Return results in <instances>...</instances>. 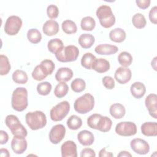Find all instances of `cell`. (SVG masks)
I'll return each instance as SVG.
<instances>
[{"label":"cell","instance_id":"30","mask_svg":"<svg viewBox=\"0 0 157 157\" xmlns=\"http://www.w3.org/2000/svg\"><path fill=\"white\" fill-rule=\"evenodd\" d=\"M118 61L121 66L128 67L132 64V56L129 52H122L118 56Z\"/></svg>","mask_w":157,"mask_h":157},{"label":"cell","instance_id":"32","mask_svg":"<svg viewBox=\"0 0 157 157\" xmlns=\"http://www.w3.org/2000/svg\"><path fill=\"white\" fill-rule=\"evenodd\" d=\"M27 38L31 43L36 44L41 41L42 34L38 29L36 28H31L27 32Z\"/></svg>","mask_w":157,"mask_h":157},{"label":"cell","instance_id":"29","mask_svg":"<svg viewBox=\"0 0 157 157\" xmlns=\"http://www.w3.org/2000/svg\"><path fill=\"white\" fill-rule=\"evenodd\" d=\"M96 26V21L91 17H83L81 20L80 26L82 30L91 31L93 30Z\"/></svg>","mask_w":157,"mask_h":157},{"label":"cell","instance_id":"50","mask_svg":"<svg viewBox=\"0 0 157 157\" xmlns=\"http://www.w3.org/2000/svg\"><path fill=\"white\" fill-rule=\"evenodd\" d=\"M0 155L2 157H9L10 156V153L9 151L6 148H1L0 150Z\"/></svg>","mask_w":157,"mask_h":157},{"label":"cell","instance_id":"1","mask_svg":"<svg viewBox=\"0 0 157 157\" xmlns=\"http://www.w3.org/2000/svg\"><path fill=\"white\" fill-rule=\"evenodd\" d=\"M11 105L13 110L22 112L26 109L28 105V91L24 87H17L12 94Z\"/></svg>","mask_w":157,"mask_h":157},{"label":"cell","instance_id":"8","mask_svg":"<svg viewBox=\"0 0 157 157\" xmlns=\"http://www.w3.org/2000/svg\"><path fill=\"white\" fill-rule=\"evenodd\" d=\"M115 132L121 136H134L137 133V126L131 121H121L116 125Z\"/></svg>","mask_w":157,"mask_h":157},{"label":"cell","instance_id":"26","mask_svg":"<svg viewBox=\"0 0 157 157\" xmlns=\"http://www.w3.org/2000/svg\"><path fill=\"white\" fill-rule=\"evenodd\" d=\"M112 125V121L110 118H109L108 117L101 115L98 123L97 130H99L102 132H106L110 130Z\"/></svg>","mask_w":157,"mask_h":157},{"label":"cell","instance_id":"27","mask_svg":"<svg viewBox=\"0 0 157 157\" xmlns=\"http://www.w3.org/2000/svg\"><path fill=\"white\" fill-rule=\"evenodd\" d=\"M64 47L63 41L58 39L55 38L50 40L47 44V48L49 52L53 54H56Z\"/></svg>","mask_w":157,"mask_h":157},{"label":"cell","instance_id":"25","mask_svg":"<svg viewBox=\"0 0 157 157\" xmlns=\"http://www.w3.org/2000/svg\"><path fill=\"white\" fill-rule=\"evenodd\" d=\"M78 44L83 48H90L94 43V37L91 34H82L78 39Z\"/></svg>","mask_w":157,"mask_h":157},{"label":"cell","instance_id":"2","mask_svg":"<svg viewBox=\"0 0 157 157\" xmlns=\"http://www.w3.org/2000/svg\"><path fill=\"white\" fill-rule=\"evenodd\" d=\"M26 123L32 130H37L45 126L47 118L45 114L40 110L28 112L25 115Z\"/></svg>","mask_w":157,"mask_h":157},{"label":"cell","instance_id":"12","mask_svg":"<svg viewBox=\"0 0 157 157\" xmlns=\"http://www.w3.org/2000/svg\"><path fill=\"white\" fill-rule=\"evenodd\" d=\"M27 146L25 137L13 136L11 142V148L15 153L18 155L23 153L26 150Z\"/></svg>","mask_w":157,"mask_h":157},{"label":"cell","instance_id":"16","mask_svg":"<svg viewBox=\"0 0 157 157\" xmlns=\"http://www.w3.org/2000/svg\"><path fill=\"white\" fill-rule=\"evenodd\" d=\"M77 139L78 142L83 146L91 145L94 141L93 134L88 130L80 131L77 134Z\"/></svg>","mask_w":157,"mask_h":157},{"label":"cell","instance_id":"35","mask_svg":"<svg viewBox=\"0 0 157 157\" xmlns=\"http://www.w3.org/2000/svg\"><path fill=\"white\" fill-rule=\"evenodd\" d=\"M132 23L136 28L142 29L146 26L147 21L144 15L140 13H137L133 15Z\"/></svg>","mask_w":157,"mask_h":157},{"label":"cell","instance_id":"33","mask_svg":"<svg viewBox=\"0 0 157 157\" xmlns=\"http://www.w3.org/2000/svg\"><path fill=\"white\" fill-rule=\"evenodd\" d=\"M96 59V56L91 53H85L81 59V65L87 69H92V66Z\"/></svg>","mask_w":157,"mask_h":157},{"label":"cell","instance_id":"20","mask_svg":"<svg viewBox=\"0 0 157 157\" xmlns=\"http://www.w3.org/2000/svg\"><path fill=\"white\" fill-rule=\"evenodd\" d=\"M130 91L133 97L136 99H140L145 95L146 88L143 83L136 82L131 85Z\"/></svg>","mask_w":157,"mask_h":157},{"label":"cell","instance_id":"9","mask_svg":"<svg viewBox=\"0 0 157 157\" xmlns=\"http://www.w3.org/2000/svg\"><path fill=\"white\" fill-rule=\"evenodd\" d=\"M66 128L64 125L58 124L53 126L49 132V139L52 144H58L64 137Z\"/></svg>","mask_w":157,"mask_h":157},{"label":"cell","instance_id":"39","mask_svg":"<svg viewBox=\"0 0 157 157\" xmlns=\"http://www.w3.org/2000/svg\"><path fill=\"white\" fill-rule=\"evenodd\" d=\"M71 87L72 90L74 92L80 93L85 89L86 83L84 80L80 78H77L71 82Z\"/></svg>","mask_w":157,"mask_h":157},{"label":"cell","instance_id":"18","mask_svg":"<svg viewBox=\"0 0 157 157\" xmlns=\"http://www.w3.org/2000/svg\"><path fill=\"white\" fill-rule=\"evenodd\" d=\"M55 78L58 82H66L73 77V71L69 67H61L55 74Z\"/></svg>","mask_w":157,"mask_h":157},{"label":"cell","instance_id":"21","mask_svg":"<svg viewBox=\"0 0 157 157\" xmlns=\"http://www.w3.org/2000/svg\"><path fill=\"white\" fill-rule=\"evenodd\" d=\"M110 69V63L109 61L104 58L96 59L94 61L92 69L94 70L98 73H104L108 71Z\"/></svg>","mask_w":157,"mask_h":157},{"label":"cell","instance_id":"40","mask_svg":"<svg viewBox=\"0 0 157 157\" xmlns=\"http://www.w3.org/2000/svg\"><path fill=\"white\" fill-rule=\"evenodd\" d=\"M52 85L48 82H43L39 83L37 86V93L42 96L48 95L52 90Z\"/></svg>","mask_w":157,"mask_h":157},{"label":"cell","instance_id":"6","mask_svg":"<svg viewBox=\"0 0 157 157\" xmlns=\"http://www.w3.org/2000/svg\"><path fill=\"white\" fill-rule=\"evenodd\" d=\"M70 110V104L67 101H62L53 107L50 112V118L53 121H59L63 120Z\"/></svg>","mask_w":157,"mask_h":157},{"label":"cell","instance_id":"10","mask_svg":"<svg viewBox=\"0 0 157 157\" xmlns=\"http://www.w3.org/2000/svg\"><path fill=\"white\" fill-rule=\"evenodd\" d=\"M131 149L139 155H146L150 151L149 144L144 139L136 138L132 139L130 142Z\"/></svg>","mask_w":157,"mask_h":157},{"label":"cell","instance_id":"34","mask_svg":"<svg viewBox=\"0 0 157 157\" xmlns=\"http://www.w3.org/2000/svg\"><path fill=\"white\" fill-rule=\"evenodd\" d=\"M61 26L63 31L67 34H74L77 31V27L75 23L71 20H66L63 21Z\"/></svg>","mask_w":157,"mask_h":157},{"label":"cell","instance_id":"13","mask_svg":"<svg viewBox=\"0 0 157 157\" xmlns=\"http://www.w3.org/2000/svg\"><path fill=\"white\" fill-rule=\"evenodd\" d=\"M62 157H77V145L72 140L64 142L61 147Z\"/></svg>","mask_w":157,"mask_h":157},{"label":"cell","instance_id":"17","mask_svg":"<svg viewBox=\"0 0 157 157\" xmlns=\"http://www.w3.org/2000/svg\"><path fill=\"white\" fill-rule=\"evenodd\" d=\"M94 51L99 55H111L116 53L118 51V48L116 45L104 44L97 45L94 48Z\"/></svg>","mask_w":157,"mask_h":157},{"label":"cell","instance_id":"23","mask_svg":"<svg viewBox=\"0 0 157 157\" xmlns=\"http://www.w3.org/2000/svg\"><path fill=\"white\" fill-rule=\"evenodd\" d=\"M13 136L26 137L28 135V132L25 126L20 123V120L16 121L9 127Z\"/></svg>","mask_w":157,"mask_h":157},{"label":"cell","instance_id":"31","mask_svg":"<svg viewBox=\"0 0 157 157\" xmlns=\"http://www.w3.org/2000/svg\"><path fill=\"white\" fill-rule=\"evenodd\" d=\"M67 126L71 130H77L82 125V119L75 115H71L67 120Z\"/></svg>","mask_w":157,"mask_h":157},{"label":"cell","instance_id":"15","mask_svg":"<svg viewBox=\"0 0 157 157\" xmlns=\"http://www.w3.org/2000/svg\"><path fill=\"white\" fill-rule=\"evenodd\" d=\"M59 29L58 22L54 20H49L43 25L42 31L46 36H52L56 35Z\"/></svg>","mask_w":157,"mask_h":157},{"label":"cell","instance_id":"52","mask_svg":"<svg viewBox=\"0 0 157 157\" xmlns=\"http://www.w3.org/2000/svg\"><path fill=\"white\" fill-rule=\"evenodd\" d=\"M156 58L157 57L155 56L153 58V59L151 61V64L152 67L154 69L155 71H156Z\"/></svg>","mask_w":157,"mask_h":157},{"label":"cell","instance_id":"5","mask_svg":"<svg viewBox=\"0 0 157 157\" xmlns=\"http://www.w3.org/2000/svg\"><path fill=\"white\" fill-rule=\"evenodd\" d=\"M79 55L78 48L73 45L64 47L58 53L55 54L58 61L62 63L72 62L77 60Z\"/></svg>","mask_w":157,"mask_h":157},{"label":"cell","instance_id":"24","mask_svg":"<svg viewBox=\"0 0 157 157\" xmlns=\"http://www.w3.org/2000/svg\"><path fill=\"white\" fill-rule=\"evenodd\" d=\"M126 37L125 31L120 28H116L111 30L109 33V38L114 42L121 43L125 40Z\"/></svg>","mask_w":157,"mask_h":157},{"label":"cell","instance_id":"28","mask_svg":"<svg viewBox=\"0 0 157 157\" xmlns=\"http://www.w3.org/2000/svg\"><path fill=\"white\" fill-rule=\"evenodd\" d=\"M13 81L18 84H25L28 80V75L23 70L17 69L12 74Z\"/></svg>","mask_w":157,"mask_h":157},{"label":"cell","instance_id":"37","mask_svg":"<svg viewBox=\"0 0 157 157\" xmlns=\"http://www.w3.org/2000/svg\"><path fill=\"white\" fill-rule=\"evenodd\" d=\"M0 74L1 75H7L10 70L11 66L8 58L4 55H0Z\"/></svg>","mask_w":157,"mask_h":157},{"label":"cell","instance_id":"46","mask_svg":"<svg viewBox=\"0 0 157 157\" xmlns=\"http://www.w3.org/2000/svg\"><path fill=\"white\" fill-rule=\"evenodd\" d=\"M80 156L81 157H85V156H91V157H95L96 153L94 150L90 148H83L81 153H80Z\"/></svg>","mask_w":157,"mask_h":157},{"label":"cell","instance_id":"42","mask_svg":"<svg viewBox=\"0 0 157 157\" xmlns=\"http://www.w3.org/2000/svg\"><path fill=\"white\" fill-rule=\"evenodd\" d=\"M101 115L98 113H93L87 119L88 126L92 129H97L98 123Z\"/></svg>","mask_w":157,"mask_h":157},{"label":"cell","instance_id":"4","mask_svg":"<svg viewBox=\"0 0 157 157\" xmlns=\"http://www.w3.org/2000/svg\"><path fill=\"white\" fill-rule=\"evenodd\" d=\"M94 106V98L90 93H86L78 98L74 102L75 110L80 114L86 113L93 110Z\"/></svg>","mask_w":157,"mask_h":157},{"label":"cell","instance_id":"19","mask_svg":"<svg viewBox=\"0 0 157 157\" xmlns=\"http://www.w3.org/2000/svg\"><path fill=\"white\" fill-rule=\"evenodd\" d=\"M142 133L148 137H155L157 136V123L156 122H145L140 127Z\"/></svg>","mask_w":157,"mask_h":157},{"label":"cell","instance_id":"7","mask_svg":"<svg viewBox=\"0 0 157 157\" xmlns=\"http://www.w3.org/2000/svg\"><path fill=\"white\" fill-rule=\"evenodd\" d=\"M22 26V20L17 15H11L7 18L5 23L4 29L5 33L9 36L18 34Z\"/></svg>","mask_w":157,"mask_h":157},{"label":"cell","instance_id":"22","mask_svg":"<svg viewBox=\"0 0 157 157\" xmlns=\"http://www.w3.org/2000/svg\"><path fill=\"white\" fill-rule=\"evenodd\" d=\"M109 112L113 118L115 119H120L124 116L126 109L124 106L121 104L115 103L110 105Z\"/></svg>","mask_w":157,"mask_h":157},{"label":"cell","instance_id":"3","mask_svg":"<svg viewBox=\"0 0 157 157\" xmlns=\"http://www.w3.org/2000/svg\"><path fill=\"white\" fill-rule=\"evenodd\" d=\"M101 25L105 28L112 27L115 23V17L110 6L102 5L99 6L96 12Z\"/></svg>","mask_w":157,"mask_h":157},{"label":"cell","instance_id":"44","mask_svg":"<svg viewBox=\"0 0 157 157\" xmlns=\"http://www.w3.org/2000/svg\"><path fill=\"white\" fill-rule=\"evenodd\" d=\"M103 85L108 90H112L115 87V81L110 76H105L102 79Z\"/></svg>","mask_w":157,"mask_h":157},{"label":"cell","instance_id":"41","mask_svg":"<svg viewBox=\"0 0 157 157\" xmlns=\"http://www.w3.org/2000/svg\"><path fill=\"white\" fill-rule=\"evenodd\" d=\"M32 77L34 80L37 81H41L45 79L47 77V75L44 72L40 65L39 64L34 67L32 72Z\"/></svg>","mask_w":157,"mask_h":157},{"label":"cell","instance_id":"51","mask_svg":"<svg viewBox=\"0 0 157 157\" xmlns=\"http://www.w3.org/2000/svg\"><path fill=\"white\" fill-rule=\"evenodd\" d=\"M132 156L131 154L129 151H121L117 155V156Z\"/></svg>","mask_w":157,"mask_h":157},{"label":"cell","instance_id":"38","mask_svg":"<svg viewBox=\"0 0 157 157\" xmlns=\"http://www.w3.org/2000/svg\"><path fill=\"white\" fill-rule=\"evenodd\" d=\"M68 91V85L65 82H59L55 88L54 94L56 98H61L67 94Z\"/></svg>","mask_w":157,"mask_h":157},{"label":"cell","instance_id":"47","mask_svg":"<svg viewBox=\"0 0 157 157\" xmlns=\"http://www.w3.org/2000/svg\"><path fill=\"white\" fill-rule=\"evenodd\" d=\"M150 0H136V3L137 6L142 9H147L150 5Z\"/></svg>","mask_w":157,"mask_h":157},{"label":"cell","instance_id":"45","mask_svg":"<svg viewBox=\"0 0 157 157\" xmlns=\"http://www.w3.org/2000/svg\"><path fill=\"white\" fill-rule=\"evenodd\" d=\"M149 19L150 21L156 25L157 24V7L154 6L152 7L149 12Z\"/></svg>","mask_w":157,"mask_h":157},{"label":"cell","instance_id":"14","mask_svg":"<svg viewBox=\"0 0 157 157\" xmlns=\"http://www.w3.org/2000/svg\"><path fill=\"white\" fill-rule=\"evenodd\" d=\"M145 106L148 109L151 117L155 119L157 118V96L156 94L151 93L148 94L145 100Z\"/></svg>","mask_w":157,"mask_h":157},{"label":"cell","instance_id":"36","mask_svg":"<svg viewBox=\"0 0 157 157\" xmlns=\"http://www.w3.org/2000/svg\"><path fill=\"white\" fill-rule=\"evenodd\" d=\"M39 65L42 71H44V72L47 76L48 75H51L55 68V63L53 62V61L48 59L42 60Z\"/></svg>","mask_w":157,"mask_h":157},{"label":"cell","instance_id":"43","mask_svg":"<svg viewBox=\"0 0 157 157\" xmlns=\"http://www.w3.org/2000/svg\"><path fill=\"white\" fill-rule=\"evenodd\" d=\"M47 16L52 19H55L59 15V9L56 5L50 4L47 8Z\"/></svg>","mask_w":157,"mask_h":157},{"label":"cell","instance_id":"48","mask_svg":"<svg viewBox=\"0 0 157 157\" xmlns=\"http://www.w3.org/2000/svg\"><path fill=\"white\" fill-rule=\"evenodd\" d=\"M9 135L8 134L3 130L0 131V144L1 145L5 144L8 142Z\"/></svg>","mask_w":157,"mask_h":157},{"label":"cell","instance_id":"49","mask_svg":"<svg viewBox=\"0 0 157 157\" xmlns=\"http://www.w3.org/2000/svg\"><path fill=\"white\" fill-rule=\"evenodd\" d=\"M99 157H105H105H112V156H113V155L111 152H107L105 150V148H103L99 151Z\"/></svg>","mask_w":157,"mask_h":157},{"label":"cell","instance_id":"11","mask_svg":"<svg viewBox=\"0 0 157 157\" xmlns=\"http://www.w3.org/2000/svg\"><path fill=\"white\" fill-rule=\"evenodd\" d=\"M132 72L130 69L125 67H119L115 72L114 77L116 81L120 84H125L130 81Z\"/></svg>","mask_w":157,"mask_h":157}]
</instances>
